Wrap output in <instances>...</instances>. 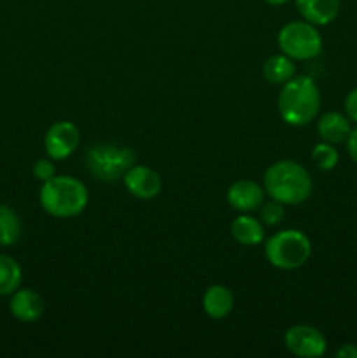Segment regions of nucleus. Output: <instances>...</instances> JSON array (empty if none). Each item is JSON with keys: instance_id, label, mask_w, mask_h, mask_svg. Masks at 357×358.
<instances>
[{"instance_id": "1", "label": "nucleus", "mask_w": 357, "mask_h": 358, "mask_svg": "<svg viewBox=\"0 0 357 358\" xmlns=\"http://www.w3.org/2000/svg\"><path fill=\"white\" fill-rule=\"evenodd\" d=\"M265 192L284 205H301L314 191V180L304 166L296 161H276L265 171Z\"/></svg>"}, {"instance_id": "2", "label": "nucleus", "mask_w": 357, "mask_h": 358, "mask_svg": "<svg viewBox=\"0 0 357 358\" xmlns=\"http://www.w3.org/2000/svg\"><path fill=\"white\" fill-rule=\"evenodd\" d=\"M280 117L290 126H304L314 121L321 108V93L310 77H293L282 86L276 100Z\"/></svg>"}, {"instance_id": "3", "label": "nucleus", "mask_w": 357, "mask_h": 358, "mask_svg": "<svg viewBox=\"0 0 357 358\" xmlns=\"http://www.w3.org/2000/svg\"><path fill=\"white\" fill-rule=\"evenodd\" d=\"M41 206L46 213L56 219H72L88 206L86 185L70 175H55L51 180L44 182L41 189Z\"/></svg>"}, {"instance_id": "4", "label": "nucleus", "mask_w": 357, "mask_h": 358, "mask_svg": "<svg viewBox=\"0 0 357 358\" xmlns=\"http://www.w3.org/2000/svg\"><path fill=\"white\" fill-rule=\"evenodd\" d=\"M265 254L273 268L293 271L310 259L312 243L303 231L284 229L266 241Z\"/></svg>"}, {"instance_id": "5", "label": "nucleus", "mask_w": 357, "mask_h": 358, "mask_svg": "<svg viewBox=\"0 0 357 358\" xmlns=\"http://www.w3.org/2000/svg\"><path fill=\"white\" fill-rule=\"evenodd\" d=\"M135 163V152L118 143H97L86 152L88 171L102 182L121 180Z\"/></svg>"}, {"instance_id": "6", "label": "nucleus", "mask_w": 357, "mask_h": 358, "mask_svg": "<svg viewBox=\"0 0 357 358\" xmlns=\"http://www.w3.org/2000/svg\"><path fill=\"white\" fill-rule=\"evenodd\" d=\"M280 51L294 62H307L315 58L322 49V37L315 24L308 21H290L279 31Z\"/></svg>"}, {"instance_id": "7", "label": "nucleus", "mask_w": 357, "mask_h": 358, "mask_svg": "<svg viewBox=\"0 0 357 358\" xmlns=\"http://www.w3.org/2000/svg\"><path fill=\"white\" fill-rule=\"evenodd\" d=\"M284 343H286V348L293 355L301 358L322 357L326 353V348H328V341H326L324 334L318 329L304 324L290 327L284 336Z\"/></svg>"}, {"instance_id": "8", "label": "nucleus", "mask_w": 357, "mask_h": 358, "mask_svg": "<svg viewBox=\"0 0 357 358\" xmlns=\"http://www.w3.org/2000/svg\"><path fill=\"white\" fill-rule=\"evenodd\" d=\"M80 143V133L74 122L58 121L46 131L44 147L48 157L52 161H62L72 156Z\"/></svg>"}, {"instance_id": "9", "label": "nucleus", "mask_w": 357, "mask_h": 358, "mask_svg": "<svg viewBox=\"0 0 357 358\" xmlns=\"http://www.w3.org/2000/svg\"><path fill=\"white\" fill-rule=\"evenodd\" d=\"M126 191L139 199H153L161 192L160 173L144 164H133L122 177Z\"/></svg>"}, {"instance_id": "10", "label": "nucleus", "mask_w": 357, "mask_h": 358, "mask_svg": "<svg viewBox=\"0 0 357 358\" xmlns=\"http://www.w3.org/2000/svg\"><path fill=\"white\" fill-rule=\"evenodd\" d=\"M226 199L237 212H254L265 203V187L254 180H238L230 185Z\"/></svg>"}, {"instance_id": "11", "label": "nucleus", "mask_w": 357, "mask_h": 358, "mask_svg": "<svg viewBox=\"0 0 357 358\" xmlns=\"http://www.w3.org/2000/svg\"><path fill=\"white\" fill-rule=\"evenodd\" d=\"M9 310L16 320L30 324L37 322L44 315V301L35 290L31 289H18L10 294Z\"/></svg>"}, {"instance_id": "12", "label": "nucleus", "mask_w": 357, "mask_h": 358, "mask_svg": "<svg viewBox=\"0 0 357 358\" xmlns=\"http://www.w3.org/2000/svg\"><path fill=\"white\" fill-rule=\"evenodd\" d=\"M294 2L303 20L315 27L329 24L338 16L340 0H294Z\"/></svg>"}, {"instance_id": "13", "label": "nucleus", "mask_w": 357, "mask_h": 358, "mask_svg": "<svg viewBox=\"0 0 357 358\" xmlns=\"http://www.w3.org/2000/svg\"><path fill=\"white\" fill-rule=\"evenodd\" d=\"M203 311L214 320H223L233 311L234 296L227 287L212 285L203 294Z\"/></svg>"}, {"instance_id": "14", "label": "nucleus", "mask_w": 357, "mask_h": 358, "mask_svg": "<svg viewBox=\"0 0 357 358\" xmlns=\"http://www.w3.org/2000/svg\"><path fill=\"white\" fill-rule=\"evenodd\" d=\"M350 119L340 112H328L321 115L317 122V133L322 142L328 143H342L350 135Z\"/></svg>"}, {"instance_id": "15", "label": "nucleus", "mask_w": 357, "mask_h": 358, "mask_svg": "<svg viewBox=\"0 0 357 358\" xmlns=\"http://www.w3.org/2000/svg\"><path fill=\"white\" fill-rule=\"evenodd\" d=\"M231 236L244 247H255L265 240V227L261 220L241 213L231 222Z\"/></svg>"}, {"instance_id": "16", "label": "nucleus", "mask_w": 357, "mask_h": 358, "mask_svg": "<svg viewBox=\"0 0 357 358\" xmlns=\"http://www.w3.org/2000/svg\"><path fill=\"white\" fill-rule=\"evenodd\" d=\"M294 73H296L294 59H290L284 52L282 55L270 56L265 65H262V76L270 84H275V86H284L286 83H289Z\"/></svg>"}, {"instance_id": "17", "label": "nucleus", "mask_w": 357, "mask_h": 358, "mask_svg": "<svg viewBox=\"0 0 357 358\" xmlns=\"http://www.w3.org/2000/svg\"><path fill=\"white\" fill-rule=\"evenodd\" d=\"M23 271L16 259L0 254V296H10L21 287Z\"/></svg>"}, {"instance_id": "18", "label": "nucleus", "mask_w": 357, "mask_h": 358, "mask_svg": "<svg viewBox=\"0 0 357 358\" xmlns=\"http://www.w3.org/2000/svg\"><path fill=\"white\" fill-rule=\"evenodd\" d=\"M21 236V220L10 206L0 203V247H10Z\"/></svg>"}, {"instance_id": "19", "label": "nucleus", "mask_w": 357, "mask_h": 358, "mask_svg": "<svg viewBox=\"0 0 357 358\" xmlns=\"http://www.w3.org/2000/svg\"><path fill=\"white\" fill-rule=\"evenodd\" d=\"M312 159H314L315 166L321 168V170L324 171H329L332 170V168H336V164H338L340 161V154L338 150L332 147V143L322 142L314 147V150H312Z\"/></svg>"}, {"instance_id": "20", "label": "nucleus", "mask_w": 357, "mask_h": 358, "mask_svg": "<svg viewBox=\"0 0 357 358\" xmlns=\"http://www.w3.org/2000/svg\"><path fill=\"white\" fill-rule=\"evenodd\" d=\"M286 217V205L276 199L268 203H262L261 206V222L266 226H279Z\"/></svg>"}, {"instance_id": "21", "label": "nucleus", "mask_w": 357, "mask_h": 358, "mask_svg": "<svg viewBox=\"0 0 357 358\" xmlns=\"http://www.w3.org/2000/svg\"><path fill=\"white\" fill-rule=\"evenodd\" d=\"M31 171H34V177L37 178V180H41L42 184L48 180H51V178L56 175V168H55V164H52L51 157H49V159L35 161Z\"/></svg>"}, {"instance_id": "22", "label": "nucleus", "mask_w": 357, "mask_h": 358, "mask_svg": "<svg viewBox=\"0 0 357 358\" xmlns=\"http://www.w3.org/2000/svg\"><path fill=\"white\" fill-rule=\"evenodd\" d=\"M345 115L350 121L357 122V87H354L345 98Z\"/></svg>"}, {"instance_id": "23", "label": "nucleus", "mask_w": 357, "mask_h": 358, "mask_svg": "<svg viewBox=\"0 0 357 358\" xmlns=\"http://www.w3.org/2000/svg\"><path fill=\"white\" fill-rule=\"evenodd\" d=\"M346 152H349L350 159L357 164V128L350 129V135L346 136Z\"/></svg>"}, {"instance_id": "24", "label": "nucleus", "mask_w": 357, "mask_h": 358, "mask_svg": "<svg viewBox=\"0 0 357 358\" xmlns=\"http://www.w3.org/2000/svg\"><path fill=\"white\" fill-rule=\"evenodd\" d=\"M335 355L340 357V358H357V346L343 345L342 348L336 350Z\"/></svg>"}, {"instance_id": "25", "label": "nucleus", "mask_w": 357, "mask_h": 358, "mask_svg": "<svg viewBox=\"0 0 357 358\" xmlns=\"http://www.w3.org/2000/svg\"><path fill=\"white\" fill-rule=\"evenodd\" d=\"M266 2H268L270 6H284V3H287L289 0H266Z\"/></svg>"}]
</instances>
